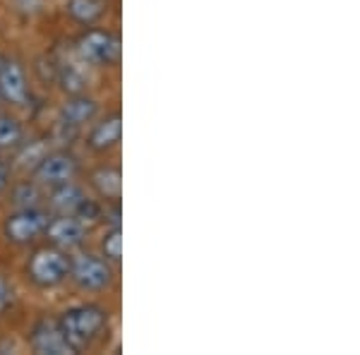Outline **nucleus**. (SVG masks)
Segmentation results:
<instances>
[{"label":"nucleus","instance_id":"nucleus-1","mask_svg":"<svg viewBox=\"0 0 360 355\" xmlns=\"http://www.w3.org/2000/svg\"><path fill=\"white\" fill-rule=\"evenodd\" d=\"M58 327L72 353L89 351L108 327V310L96 302H82V305L68 307L58 317Z\"/></svg>","mask_w":360,"mask_h":355},{"label":"nucleus","instance_id":"nucleus-2","mask_svg":"<svg viewBox=\"0 0 360 355\" xmlns=\"http://www.w3.org/2000/svg\"><path fill=\"white\" fill-rule=\"evenodd\" d=\"M27 276L37 288H58L68 281L70 276V257L65 250H58L53 245L39 247L32 252L27 262Z\"/></svg>","mask_w":360,"mask_h":355},{"label":"nucleus","instance_id":"nucleus-3","mask_svg":"<svg viewBox=\"0 0 360 355\" xmlns=\"http://www.w3.org/2000/svg\"><path fill=\"white\" fill-rule=\"evenodd\" d=\"M72 283L84 293H103L106 288H111L115 273L111 262L106 257H98L91 252H79L75 257H70V276Z\"/></svg>","mask_w":360,"mask_h":355},{"label":"nucleus","instance_id":"nucleus-4","mask_svg":"<svg viewBox=\"0 0 360 355\" xmlns=\"http://www.w3.org/2000/svg\"><path fill=\"white\" fill-rule=\"evenodd\" d=\"M77 56L94 67H115L120 63V37L111 29H86L77 39Z\"/></svg>","mask_w":360,"mask_h":355},{"label":"nucleus","instance_id":"nucleus-5","mask_svg":"<svg viewBox=\"0 0 360 355\" xmlns=\"http://www.w3.org/2000/svg\"><path fill=\"white\" fill-rule=\"evenodd\" d=\"M51 214L41 207H22L10 214L3 224V233L15 245H32L44 235Z\"/></svg>","mask_w":360,"mask_h":355},{"label":"nucleus","instance_id":"nucleus-6","mask_svg":"<svg viewBox=\"0 0 360 355\" xmlns=\"http://www.w3.org/2000/svg\"><path fill=\"white\" fill-rule=\"evenodd\" d=\"M79 173V159L68 149H56L46 151L39 159V164L34 166L32 178L37 180L41 188H56V185L70 183Z\"/></svg>","mask_w":360,"mask_h":355},{"label":"nucleus","instance_id":"nucleus-7","mask_svg":"<svg viewBox=\"0 0 360 355\" xmlns=\"http://www.w3.org/2000/svg\"><path fill=\"white\" fill-rule=\"evenodd\" d=\"M86 233H89V226L82 224L77 217H72V214H53L49 219V224H46L44 238L49 240V245L72 252V250L84 245Z\"/></svg>","mask_w":360,"mask_h":355},{"label":"nucleus","instance_id":"nucleus-8","mask_svg":"<svg viewBox=\"0 0 360 355\" xmlns=\"http://www.w3.org/2000/svg\"><path fill=\"white\" fill-rule=\"evenodd\" d=\"M29 346L34 348V353L41 355H68L72 353V348L68 346L65 336H63L58 319L41 317L29 331Z\"/></svg>","mask_w":360,"mask_h":355},{"label":"nucleus","instance_id":"nucleus-9","mask_svg":"<svg viewBox=\"0 0 360 355\" xmlns=\"http://www.w3.org/2000/svg\"><path fill=\"white\" fill-rule=\"evenodd\" d=\"M0 98L13 106H27L29 101V84L25 67L17 60H3L0 65Z\"/></svg>","mask_w":360,"mask_h":355},{"label":"nucleus","instance_id":"nucleus-10","mask_svg":"<svg viewBox=\"0 0 360 355\" xmlns=\"http://www.w3.org/2000/svg\"><path fill=\"white\" fill-rule=\"evenodd\" d=\"M98 115V101L86 94H72L60 106L58 113V125L68 127V130H77L86 123H91Z\"/></svg>","mask_w":360,"mask_h":355},{"label":"nucleus","instance_id":"nucleus-11","mask_svg":"<svg viewBox=\"0 0 360 355\" xmlns=\"http://www.w3.org/2000/svg\"><path fill=\"white\" fill-rule=\"evenodd\" d=\"M120 137H123V118H120V113L115 110V113L101 118L91 127L86 144H89L91 151H108V149L118 147Z\"/></svg>","mask_w":360,"mask_h":355},{"label":"nucleus","instance_id":"nucleus-12","mask_svg":"<svg viewBox=\"0 0 360 355\" xmlns=\"http://www.w3.org/2000/svg\"><path fill=\"white\" fill-rule=\"evenodd\" d=\"M86 200V192L75 185L72 180L63 185H56L49 192V209L53 214H77V209L82 207V202Z\"/></svg>","mask_w":360,"mask_h":355},{"label":"nucleus","instance_id":"nucleus-13","mask_svg":"<svg viewBox=\"0 0 360 355\" xmlns=\"http://www.w3.org/2000/svg\"><path fill=\"white\" fill-rule=\"evenodd\" d=\"M91 188L103 202H118L123 192V173L118 166H98L89 178Z\"/></svg>","mask_w":360,"mask_h":355},{"label":"nucleus","instance_id":"nucleus-14","mask_svg":"<svg viewBox=\"0 0 360 355\" xmlns=\"http://www.w3.org/2000/svg\"><path fill=\"white\" fill-rule=\"evenodd\" d=\"M65 13L82 27H94L108 13V0H68Z\"/></svg>","mask_w":360,"mask_h":355},{"label":"nucleus","instance_id":"nucleus-15","mask_svg":"<svg viewBox=\"0 0 360 355\" xmlns=\"http://www.w3.org/2000/svg\"><path fill=\"white\" fill-rule=\"evenodd\" d=\"M25 142V127L10 113H0V151L17 149Z\"/></svg>","mask_w":360,"mask_h":355},{"label":"nucleus","instance_id":"nucleus-16","mask_svg":"<svg viewBox=\"0 0 360 355\" xmlns=\"http://www.w3.org/2000/svg\"><path fill=\"white\" fill-rule=\"evenodd\" d=\"M41 185L37 183V180H22V183H17L13 188V195H10V200H13V205L17 209L22 207H39V202H41Z\"/></svg>","mask_w":360,"mask_h":355},{"label":"nucleus","instance_id":"nucleus-17","mask_svg":"<svg viewBox=\"0 0 360 355\" xmlns=\"http://www.w3.org/2000/svg\"><path fill=\"white\" fill-rule=\"evenodd\" d=\"M101 252L111 264H118L123 259V231H120V226H113L111 231H106L101 240Z\"/></svg>","mask_w":360,"mask_h":355},{"label":"nucleus","instance_id":"nucleus-18","mask_svg":"<svg viewBox=\"0 0 360 355\" xmlns=\"http://www.w3.org/2000/svg\"><path fill=\"white\" fill-rule=\"evenodd\" d=\"M58 84H60V89L68 91V94H82V89H84L82 75H79L75 67H70V65L58 70Z\"/></svg>","mask_w":360,"mask_h":355},{"label":"nucleus","instance_id":"nucleus-19","mask_svg":"<svg viewBox=\"0 0 360 355\" xmlns=\"http://www.w3.org/2000/svg\"><path fill=\"white\" fill-rule=\"evenodd\" d=\"M15 300V293H13V286L8 283V278L0 276V314L8 310L10 305H13Z\"/></svg>","mask_w":360,"mask_h":355},{"label":"nucleus","instance_id":"nucleus-20","mask_svg":"<svg viewBox=\"0 0 360 355\" xmlns=\"http://www.w3.org/2000/svg\"><path fill=\"white\" fill-rule=\"evenodd\" d=\"M8 188H10V166H5L0 161V197L8 192Z\"/></svg>","mask_w":360,"mask_h":355},{"label":"nucleus","instance_id":"nucleus-21","mask_svg":"<svg viewBox=\"0 0 360 355\" xmlns=\"http://www.w3.org/2000/svg\"><path fill=\"white\" fill-rule=\"evenodd\" d=\"M0 65H3V58H0Z\"/></svg>","mask_w":360,"mask_h":355}]
</instances>
